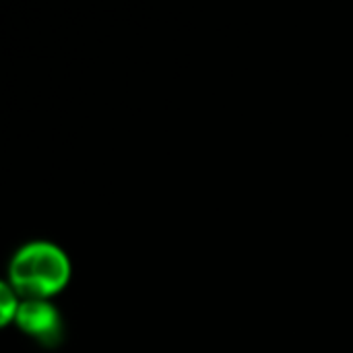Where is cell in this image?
<instances>
[{
  "label": "cell",
  "mask_w": 353,
  "mask_h": 353,
  "mask_svg": "<svg viewBox=\"0 0 353 353\" xmlns=\"http://www.w3.org/2000/svg\"><path fill=\"white\" fill-rule=\"evenodd\" d=\"M70 259L43 240L21 246L8 265V283L23 300H50L70 281Z\"/></svg>",
  "instance_id": "obj_1"
},
{
  "label": "cell",
  "mask_w": 353,
  "mask_h": 353,
  "mask_svg": "<svg viewBox=\"0 0 353 353\" xmlns=\"http://www.w3.org/2000/svg\"><path fill=\"white\" fill-rule=\"evenodd\" d=\"M17 327L39 341L43 347H54L62 341V319L56 310V306L50 300H23L14 319Z\"/></svg>",
  "instance_id": "obj_2"
},
{
  "label": "cell",
  "mask_w": 353,
  "mask_h": 353,
  "mask_svg": "<svg viewBox=\"0 0 353 353\" xmlns=\"http://www.w3.org/2000/svg\"><path fill=\"white\" fill-rule=\"evenodd\" d=\"M19 306H21V296L10 288V283H2V288H0V323L4 327L17 319Z\"/></svg>",
  "instance_id": "obj_3"
}]
</instances>
